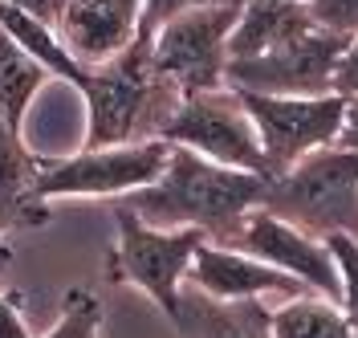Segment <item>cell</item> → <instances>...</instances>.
I'll return each mask as SVG.
<instances>
[{"mask_svg": "<svg viewBox=\"0 0 358 338\" xmlns=\"http://www.w3.org/2000/svg\"><path fill=\"white\" fill-rule=\"evenodd\" d=\"M241 17V0L187 8L151 33L155 69L179 94L228 86V37Z\"/></svg>", "mask_w": 358, "mask_h": 338, "instance_id": "5", "label": "cell"}, {"mask_svg": "<svg viewBox=\"0 0 358 338\" xmlns=\"http://www.w3.org/2000/svg\"><path fill=\"white\" fill-rule=\"evenodd\" d=\"M241 94V90H236ZM248 118L261 135V151L268 159V180L293 167L297 159L322 147H334L346 122L342 94H241Z\"/></svg>", "mask_w": 358, "mask_h": 338, "instance_id": "7", "label": "cell"}, {"mask_svg": "<svg viewBox=\"0 0 358 338\" xmlns=\"http://www.w3.org/2000/svg\"><path fill=\"white\" fill-rule=\"evenodd\" d=\"M224 245L245 248L252 257L277 265L281 273L297 277L306 290L338 302V265H334V257H330V248H326V241L301 232L297 225L281 220V216H273L268 208H252Z\"/></svg>", "mask_w": 358, "mask_h": 338, "instance_id": "10", "label": "cell"}, {"mask_svg": "<svg viewBox=\"0 0 358 338\" xmlns=\"http://www.w3.org/2000/svg\"><path fill=\"white\" fill-rule=\"evenodd\" d=\"M338 143H342V147H350V151H358V102H350V106H346V122H342V135H338Z\"/></svg>", "mask_w": 358, "mask_h": 338, "instance_id": "27", "label": "cell"}, {"mask_svg": "<svg viewBox=\"0 0 358 338\" xmlns=\"http://www.w3.org/2000/svg\"><path fill=\"white\" fill-rule=\"evenodd\" d=\"M171 143L147 139V143H122V147H86L69 159L41 163L37 196H78V200H127L131 192L155 183L167 167Z\"/></svg>", "mask_w": 358, "mask_h": 338, "instance_id": "6", "label": "cell"}, {"mask_svg": "<svg viewBox=\"0 0 358 338\" xmlns=\"http://www.w3.org/2000/svg\"><path fill=\"white\" fill-rule=\"evenodd\" d=\"M82 94L90 106L86 147H122V143L163 139V127L171 122L179 98H183L155 69L147 29L114 62L90 69Z\"/></svg>", "mask_w": 358, "mask_h": 338, "instance_id": "2", "label": "cell"}, {"mask_svg": "<svg viewBox=\"0 0 358 338\" xmlns=\"http://www.w3.org/2000/svg\"><path fill=\"white\" fill-rule=\"evenodd\" d=\"M49 78L53 73L0 24V118L8 127H21L29 102L41 94V86Z\"/></svg>", "mask_w": 358, "mask_h": 338, "instance_id": "18", "label": "cell"}, {"mask_svg": "<svg viewBox=\"0 0 358 338\" xmlns=\"http://www.w3.org/2000/svg\"><path fill=\"white\" fill-rule=\"evenodd\" d=\"M273 338H355V318L342 310V302L322 293H297L273 306Z\"/></svg>", "mask_w": 358, "mask_h": 338, "instance_id": "17", "label": "cell"}, {"mask_svg": "<svg viewBox=\"0 0 358 338\" xmlns=\"http://www.w3.org/2000/svg\"><path fill=\"white\" fill-rule=\"evenodd\" d=\"M0 4L21 8V13H29V17H37V21H45V24L57 29V21H62V13H66L69 0H0Z\"/></svg>", "mask_w": 358, "mask_h": 338, "instance_id": "25", "label": "cell"}, {"mask_svg": "<svg viewBox=\"0 0 358 338\" xmlns=\"http://www.w3.org/2000/svg\"><path fill=\"white\" fill-rule=\"evenodd\" d=\"M114 257L110 273L118 281H131L155 302L167 318H176L179 310V293L192 269L196 248L208 241L200 228H155L143 216H134L127 204L118 200L114 208Z\"/></svg>", "mask_w": 358, "mask_h": 338, "instance_id": "4", "label": "cell"}, {"mask_svg": "<svg viewBox=\"0 0 358 338\" xmlns=\"http://www.w3.org/2000/svg\"><path fill=\"white\" fill-rule=\"evenodd\" d=\"M268 176L224 167L187 147H171L155 183L127 196V208L155 228H200L208 241H228L252 208L265 204Z\"/></svg>", "mask_w": 358, "mask_h": 338, "instance_id": "1", "label": "cell"}, {"mask_svg": "<svg viewBox=\"0 0 358 338\" xmlns=\"http://www.w3.org/2000/svg\"><path fill=\"white\" fill-rule=\"evenodd\" d=\"M355 338H358V322H355Z\"/></svg>", "mask_w": 358, "mask_h": 338, "instance_id": "29", "label": "cell"}, {"mask_svg": "<svg viewBox=\"0 0 358 338\" xmlns=\"http://www.w3.org/2000/svg\"><path fill=\"white\" fill-rule=\"evenodd\" d=\"M8 265H13V248H8V241L0 237V277L8 273Z\"/></svg>", "mask_w": 358, "mask_h": 338, "instance_id": "28", "label": "cell"}, {"mask_svg": "<svg viewBox=\"0 0 358 338\" xmlns=\"http://www.w3.org/2000/svg\"><path fill=\"white\" fill-rule=\"evenodd\" d=\"M310 13L322 29L355 37L358 33V0H310Z\"/></svg>", "mask_w": 358, "mask_h": 338, "instance_id": "22", "label": "cell"}, {"mask_svg": "<svg viewBox=\"0 0 358 338\" xmlns=\"http://www.w3.org/2000/svg\"><path fill=\"white\" fill-rule=\"evenodd\" d=\"M203 4H228V0H147L143 4V29L155 33L163 21H171V17L187 13V8H203Z\"/></svg>", "mask_w": 358, "mask_h": 338, "instance_id": "23", "label": "cell"}, {"mask_svg": "<svg viewBox=\"0 0 358 338\" xmlns=\"http://www.w3.org/2000/svg\"><path fill=\"white\" fill-rule=\"evenodd\" d=\"M346 41V33L313 24L289 45L228 62V86L241 94H330Z\"/></svg>", "mask_w": 358, "mask_h": 338, "instance_id": "9", "label": "cell"}, {"mask_svg": "<svg viewBox=\"0 0 358 338\" xmlns=\"http://www.w3.org/2000/svg\"><path fill=\"white\" fill-rule=\"evenodd\" d=\"M17 131H21L24 147L41 163H57V159L86 151L90 106H86L82 86L69 82V78H49L41 86V94L29 102Z\"/></svg>", "mask_w": 358, "mask_h": 338, "instance_id": "13", "label": "cell"}, {"mask_svg": "<svg viewBox=\"0 0 358 338\" xmlns=\"http://www.w3.org/2000/svg\"><path fill=\"white\" fill-rule=\"evenodd\" d=\"M313 24L317 21L306 0H245L241 17L232 24V37H228V62L289 45L293 37L310 33Z\"/></svg>", "mask_w": 358, "mask_h": 338, "instance_id": "16", "label": "cell"}, {"mask_svg": "<svg viewBox=\"0 0 358 338\" xmlns=\"http://www.w3.org/2000/svg\"><path fill=\"white\" fill-rule=\"evenodd\" d=\"M163 139L171 147H187V151L212 159V163H224V167L268 176L261 135H257L245 102H241V94L232 86L183 94L171 122L163 127Z\"/></svg>", "mask_w": 358, "mask_h": 338, "instance_id": "8", "label": "cell"}, {"mask_svg": "<svg viewBox=\"0 0 358 338\" xmlns=\"http://www.w3.org/2000/svg\"><path fill=\"white\" fill-rule=\"evenodd\" d=\"M326 248H330V257L338 265V302L358 322V237H346V232L330 237Z\"/></svg>", "mask_w": 358, "mask_h": 338, "instance_id": "21", "label": "cell"}, {"mask_svg": "<svg viewBox=\"0 0 358 338\" xmlns=\"http://www.w3.org/2000/svg\"><path fill=\"white\" fill-rule=\"evenodd\" d=\"M98 330H102V302L90 290H69L57 326L41 338H98Z\"/></svg>", "mask_w": 358, "mask_h": 338, "instance_id": "20", "label": "cell"}, {"mask_svg": "<svg viewBox=\"0 0 358 338\" xmlns=\"http://www.w3.org/2000/svg\"><path fill=\"white\" fill-rule=\"evenodd\" d=\"M183 286L208 293V297H220V302H268V297L285 302V297L306 293V286L297 277L281 273L277 265H268L245 248L220 245V241H203L196 248Z\"/></svg>", "mask_w": 358, "mask_h": 338, "instance_id": "11", "label": "cell"}, {"mask_svg": "<svg viewBox=\"0 0 358 338\" xmlns=\"http://www.w3.org/2000/svg\"><path fill=\"white\" fill-rule=\"evenodd\" d=\"M143 4L147 0H69L57 37L78 66L98 69L143 33Z\"/></svg>", "mask_w": 358, "mask_h": 338, "instance_id": "12", "label": "cell"}, {"mask_svg": "<svg viewBox=\"0 0 358 338\" xmlns=\"http://www.w3.org/2000/svg\"><path fill=\"white\" fill-rule=\"evenodd\" d=\"M334 94H342L346 102H358V33L346 41L342 57L334 69Z\"/></svg>", "mask_w": 358, "mask_h": 338, "instance_id": "24", "label": "cell"}, {"mask_svg": "<svg viewBox=\"0 0 358 338\" xmlns=\"http://www.w3.org/2000/svg\"><path fill=\"white\" fill-rule=\"evenodd\" d=\"M241 4H245V0H241ZM306 4H310V0H306Z\"/></svg>", "mask_w": 358, "mask_h": 338, "instance_id": "30", "label": "cell"}, {"mask_svg": "<svg viewBox=\"0 0 358 338\" xmlns=\"http://www.w3.org/2000/svg\"><path fill=\"white\" fill-rule=\"evenodd\" d=\"M41 159L24 147L17 127L0 118V237L8 228H37L45 225V200L37 196Z\"/></svg>", "mask_w": 358, "mask_h": 338, "instance_id": "15", "label": "cell"}, {"mask_svg": "<svg viewBox=\"0 0 358 338\" xmlns=\"http://www.w3.org/2000/svg\"><path fill=\"white\" fill-rule=\"evenodd\" d=\"M268 318V302H220L183 286L171 322L179 326V338H273Z\"/></svg>", "mask_w": 358, "mask_h": 338, "instance_id": "14", "label": "cell"}, {"mask_svg": "<svg viewBox=\"0 0 358 338\" xmlns=\"http://www.w3.org/2000/svg\"><path fill=\"white\" fill-rule=\"evenodd\" d=\"M0 24L21 41L37 62H41L53 78H69V82H86V66H78L73 62V53H69L66 45H62V37H57V29L53 24L37 21V17H29V13H21V8H8V4H0Z\"/></svg>", "mask_w": 358, "mask_h": 338, "instance_id": "19", "label": "cell"}, {"mask_svg": "<svg viewBox=\"0 0 358 338\" xmlns=\"http://www.w3.org/2000/svg\"><path fill=\"white\" fill-rule=\"evenodd\" d=\"M261 208L317 241H330L342 232L358 237V151L334 143L297 159L293 167L268 180Z\"/></svg>", "mask_w": 358, "mask_h": 338, "instance_id": "3", "label": "cell"}, {"mask_svg": "<svg viewBox=\"0 0 358 338\" xmlns=\"http://www.w3.org/2000/svg\"><path fill=\"white\" fill-rule=\"evenodd\" d=\"M0 338H33L24 314L17 310V302L8 293H0Z\"/></svg>", "mask_w": 358, "mask_h": 338, "instance_id": "26", "label": "cell"}]
</instances>
